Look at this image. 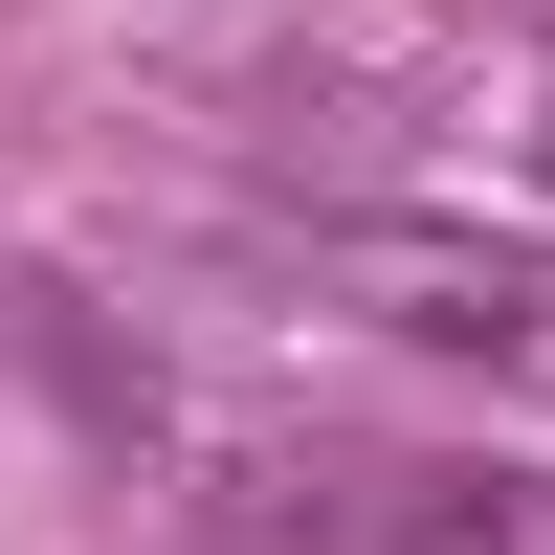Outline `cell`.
I'll list each match as a JSON object with an SVG mask.
<instances>
[{"label":"cell","instance_id":"cell-1","mask_svg":"<svg viewBox=\"0 0 555 555\" xmlns=\"http://www.w3.org/2000/svg\"><path fill=\"white\" fill-rule=\"evenodd\" d=\"M311 289H356L423 356H555V267L533 245H467V222H311Z\"/></svg>","mask_w":555,"mask_h":555}]
</instances>
